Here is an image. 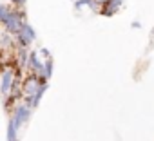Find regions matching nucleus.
<instances>
[{"instance_id":"1","label":"nucleus","mask_w":154,"mask_h":141,"mask_svg":"<svg viewBox=\"0 0 154 141\" xmlns=\"http://www.w3.org/2000/svg\"><path fill=\"white\" fill-rule=\"evenodd\" d=\"M47 91V82L40 80L35 74H27L22 80V101L27 103L31 109H36L40 105L42 96Z\"/></svg>"},{"instance_id":"2","label":"nucleus","mask_w":154,"mask_h":141,"mask_svg":"<svg viewBox=\"0 0 154 141\" xmlns=\"http://www.w3.org/2000/svg\"><path fill=\"white\" fill-rule=\"evenodd\" d=\"M24 22H27L26 9H15L13 6H8V4L0 6V24H2V27L8 34L15 36Z\"/></svg>"},{"instance_id":"3","label":"nucleus","mask_w":154,"mask_h":141,"mask_svg":"<svg viewBox=\"0 0 154 141\" xmlns=\"http://www.w3.org/2000/svg\"><path fill=\"white\" fill-rule=\"evenodd\" d=\"M20 73H22V70H18L15 65L0 69V94H2V100H8L9 98L11 89H13V83H15V80H17V76Z\"/></svg>"},{"instance_id":"4","label":"nucleus","mask_w":154,"mask_h":141,"mask_svg":"<svg viewBox=\"0 0 154 141\" xmlns=\"http://www.w3.org/2000/svg\"><path fill=\"white\" fill-rule=\"evenodd\" d=\"M13 40H15V49H27L29 51V47L36 40V33L27 22H24L22 27L18 29V33L13 36Z\"/></svg>"},{"instance_id":"5","label":"nucleus","mask_w":154,"mask_h":141,"mask_svg":"<svg viewBox=\"0 0 154 141\" xmlns=\"http://www.w3.org/2000/svg\"><path fill=\"white\" fill-rule=\"evenodd\" d=\"M31 114H33V109H31L27 103H24V101L20 100V101L15 105V109L11 110V118H9V119H11V121L15 123V127L20 130V128L31 119Z\"/></svg>"},{"instance_id":"6","label":"nucleus","mask_w":154,"mask_h":141,"mask_svg":"<svg viewBox=\"0 0 154 141\" xmlns=\"http://www.w3.org/2000/svg\"><path fill=\"white\" fill-rule=\"evenodd\" d=\"M18 137H20V130L9 119L8 121V128H6V141H18Z\"/></svg>"},{"instance_id":"7","label":"nucleus","mask_w":154,"mask_h":141,"mask_svg":"<svg viewBox=\"0 0 154 141\" xmlns=\"http://www.w3.org/2000/svg\"><path fill=\"white\" fill-rule=\"evenodd\" d=\"M8 2H9L15 9H26V2H27V0H8Z\"/></svg>"},{"instance_id":"8","label":"nucleus","mask_w":154,"mask_h":141,"mask_svg":"<svg viewBox=\"0 0 154 141\" xmlns=\"http://www.w3.org/2000/svg\"><path fill=\"white\" fill-rule=\"evenodd\" d=\"M140 27H141V24H140L138 20H136V22H132V29H140Z\"/></svg>"},{"instance_id":"9","label":"nucleus","mask_w":154,"mask_h":141,"mask_svg":"<svg viewBox=\"0 0 154 141\" xmlns=\"http://www.w3.org/2000/svg\"><path fill=\"white\" fill-rule=\"evenodd\" d=\"M71 2H74V0H71Z\"/></svg>"},{"instance_id":"10","label":"nucleus","mask_w":154,"mask_h":141,"mask_svg":"<svg viewBox=\"0 0 154 141\" xmlns=\"http://www.w3.org/2000/svg\"><path fill=\"white\" fill-rule=\"evenodd\" d=\"M0 6H2V2H0Z\"/></svg>"}]
</instances>
